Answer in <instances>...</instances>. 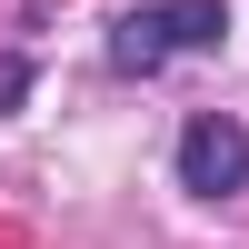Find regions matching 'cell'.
I'll use <instances>...</instances> for the list:
<instances>
[{"instance_id": "1", "label": "cell", "mask_w": 249, "mask_h": 249, "mask_svg": "<svg viewBox=\"0 0 249 249\" xmlns=\"http://www.w3.org/2000/svg\"><path fill=\"white\" fill-rule=\"evenodd\" d=\"M219 40H230V0H150V10H130L110 30V70L150 80V70H170L190 50H219Z\"/></svg>"}, {"instance_id": "2", "label": "cell", "mask_w": 249, "mask_h": 249, "mask_svg": "<svg viewBox=\"0 0 249 249\" xmlns=\"http://www.w3.org/2000/svg\"><path fill=\"white\" fill-rule=\"evenodd\" d=\"M179 190H190V199H230V190H249V130H239V120L199 110L190 130H179Z\"/></svg>"}]
</instances>
